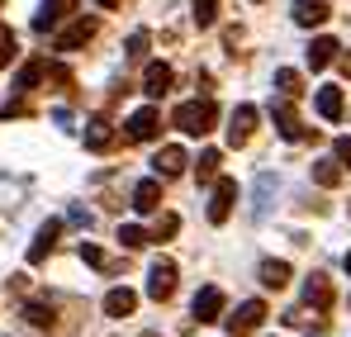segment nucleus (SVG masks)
Returning <instances> with one entry per match:
<instances>
[{
	"label": "nucleus",
	"mask_w": 351,
	"mask_h": 337,
	"mask_svg": "<svg viewBox=\"0 0 351 337\" xmlns=\"http://www.w3.org/2000/svg\"><path fill=\"white\" fill-rule=\"evenodd\" d=\"M147 43H152V38H147V29H133V34H128V48H123L128 62H143V57H147Z\"/></svg>",
	"instance_id": "c756f323"
},
{
	"label": "nucleus",
	"mask_w": 351,
	"mask_h": 337,
	"mask_svg": "<svg viewBox=\"0 0 351 337\" xmlns=\"http://www.w3.org/2000/svg\"><path fill=\"white\" fill-rule=\"evenodd\" d=\"M276 190H280V181H276L271 171H261V176H256V185H252V219H256V224L271 214V200H276Z\"/></svg>",
	"instance_id": "0eeeda50"
},
{
	"label": "nucleus",
	"mask_w": 351,
	"mask_h": 337,
	"mask_svg": "<svg viewBox=\"0 0 351 337\" xmlns=\"http://www.w3.org/2000/svg\"><path fill=\"white\" fill-rule=\"evenodd\" d=\"M90 38H95V19H71L58 34V53H76V48H86Z\"/></svg>",
	"instance_id": "1a4fd4ad"
},
{
	"label": "nucleus",
	"mask_w": 351,
	"mask_h": 337,
	"mask_svg": "<svg viewBox=\"0 0 351 337\" xmlns=\"http://www.w3.org/2000/svg\"><path fill=\"white\" fill-rule=\"evenodd\" d=\"M10 62H14V34L0 24V67H10Z\"/></svg>",
	"instance_id": "473e14b6"
},
{
	"label": "nucleus",
	"mask_w": 351,
	"mask_h": 337,
	"mask_svg": "<svg viewBox=\"0 0 351 337\" xmlns=\"http://www.w3.org/2000/svg\"><path fill=\"white\" fill-rule=\"evenodd\" d=\"M276 91H280L285 100H294V95L304 91V81H299V71H290V67H280V71H276Z\"/></svg>",
	"instance_id": "cd10ccee"
},
{
	"label": "nucleus",
	"mask_w": 351,
	"mask_h": 337,
	"mask_svg": "<svg viewBox=\"0 0 351 337\" xmlns=\"http://www.w3.org/2000/svg\"><path fill=\"white\" fill-rule=\"evenodd\" d=\"M219 162H223V157H219L214 148H209V152H199V162H195V176H199V185H209V181L219 176Z\"/></svg>",
	"instance_id": "bb28decb"
},
{
	"label": "nucleus",
	"mask_w": 351,
	"mask_h": 337,
	"mask_svg": "<svg viewBox=\"0 0 351 337\" xmlns=\"http://www.w3.org/2000/svg\"><path fill=\"white\" fill-rule=\"evenodd\" d=\"M43 76H48V62H43V57H34V62H24V67H19V76H14V91H19V95H29V91H34Z\"/></svg>",
	"instance_id": "aec40b11"
},
{
	"label": "nucleus",
	"mask_w": 351,
	"mask_h": 337,
	"mask_svg": "<svg viewBox=\"0 0 351 337\" xmlns=\"http://www.w3.org/2000/svg\"><path fill=\"white\" fill-rule=\"evenodd\" d=\"M152 337H157V333H152Z\"/></svg>",
	"instance_id": "ea45409f"
},
{
	"label": "nucleus",
	"mask_w": 351,
	"mask_h": 337,
	"mask_svg": "<svg viewBox=\"0 0 351 337\" xmlns=\"http://www.w3.org/2000/svg\"><path fill=\"white\" fill-rule=\"evenodd\" d=\"M66 224H71V228H90V224H95V214H90L86 205H71V209H66Z\"/></svg>",
	"instance_id": "2f4dec72"
},
{
	"label": "nucleus",
	"mask_w": 351,
	"mask_h": 337,
	"mask_svg": "<svg viewBox=\"0 0 351 337\" xmlns=\"http://www.w3.org/2000/svg\"><path fill=\"white\" fill-rule=\"evenodd\" d=\"M261 285L266 290H285L290 285V266L285 262H261Z\"/></svg>",
	"instance_id": "393cba45"
},
{
	"label": "nucleus",
	"mask_w": 351,
	"mask_h": 337,
	"mask_svg": "<svg viewBox=\"0 0 351 337\" xmlns=\"http://www.w3.org/2000/svg\"><path fill=\"white\" fill-rule=\"evenodd\" d=\"M342 162H337V157H323V162H313V181H318V185H323V190H332V185H337V181H342Z\"/></svg>",
	"instance_id": "b1692460"
},
{
	"label": "nucleus",
	"mask_w": 351,
	"mask_h": 337,
	"mask_svg": "<svg viewBox=\"0 0 351 337\" xmlns=\"http://www.w3.org/2000/svg\"><path fill=\"white\" fill-rule=\"evenodd\" d=\"M252 133H256V110H252V105H237L233 119H228V143H233V148H242Z\"/></svg>",
	"instance_id": "f8f14e48"
},
{
	"label": "nucleus",
	"mask_w": 351,
	"mask_h": 337,
	"mask_svg": "<svg viewBox=\"0 0 351 337\" xmlns=\"http://www.w3.org/2000/svg\"><path fill=\"white\" fill-rule=\"evenodd\" d=\"M190 309H195L199 323H219V318H223V290H219V285H204V290L195 294Z\"/></svg>",
	"instance_id": "6e6552de"
},
{
	"label": "nucleus",
	"mask_w": 351,
	"mask_h": 337,
	"mask_svg": "<svg viewBox=\"0 0 351 337\" xmlns=\"http://www.w3.org/2000/svg\"><path fill=\"white\" fill-rule=\"evenodd\" d=\"M337 48H342L337 38H313V43H308V67L323 71L328 62H337Z\"/></svg>",
	"instance_id": "412c9836"
},
{
	"label": "nucleus",
	"mask_w": 351,
	"mask_h": 337,
	"mask_svg": "<svg viewBox=\"0 0 351 337\" xmlns=\"http://www.w3.org/2000/svg\"><path fill=\"white\" fill-rule=\"evenodd\" d=\"M114 143H119V133L110 128V124H105V119H95V124H86V148H90V152H110Z\"/></svg>",
	"instance_id": "6ab92c4d"
},
{
	"label": "nucleus",
	"mask_w": 351,
	"mask_h": 337,
	"mask_svg": "<svg viewBox=\"0 0 351 337\" xmlns=\"http://www.w3.org/2000/svg\"><path fill=\"white\" fill-rule=\"evenodd\" d=\"M171 81H176V71L167 67V62H147V76H143V91H147L152 100H162V95L171 91Z\"/></svg>",
	"instance_id": "4468645a"
},
{
	"label": "nucleus",
	"mask_w": 351,
	"mask_h": 337,
	"mask_svg": "<svg viewBox=\"0 0 351 337\" xmlns=\"http://www.w3.org/2000/svg\"><path fill=\"white\" fill-rule=\"evenodd\" d=\"M157 133H162V114L152 110V105H147V110H138V114H128V128H123V138H128V143H152Z\"/></svg>",
	"instance_id": "7ed1b4c3"
},
{
	"label": "nucleus",
	"mask_w": 351,
	"mask_h": 337,
	"mask_svg": "<svg viewBox=\"0 0 351 337\" xmlns=\"http://www.w3.org/2000/svg\"><path fill=\"white\" fill-rule=\"evenodd\" d=\"M347 276H351V252H347Z\"/></svg>",
	"instance_id": "58836bf2"
},
{
	"label": "nucleus",
	"mask_w": 351,
	"mask_h": 337,
	"mask_svg": "<svg viewBox=\"0 0 351 337\" xmlns=\"http://www.w3.org/2000/svg\"><path fill=\"white\" fill-rule=\"evenodd\" d=\"M176 228H180V219H176V214H162V219H157V228H152V242H171Z\"/></svg>",
	"instance_id": "7c9ffc66"
},
{
	"label": "nucleus",
	"mask_w": 351,
	"mask_h": 337,
	"mask_svg": "<svg viewBox=\"0 0 351 337\" xmlns=\"http://www.w3.org/2000/svg\"><path fill=\"white\" fill-rule=\"evenodd\" d=\"M261 323H266V304L261 299H247L233 318H228V337H247V333H256Z\"/></svg>",
	"instance_id": "20e7f679"
},
{
	"label": "nucleus",
	"mask_w": 351,
	"mask_h": 337,
	"mask_svg": "<svg viewBox=\"0 0 351 337\" xmlns=\"http://www.w3.org/2000/svg\"><path fill=\"white\" fill-rule=\"evenodd\" d=\"M190 14H195L199 29H209V24L219 19V0H190Z\"/></svg>",
	"instance_id": "c85d7f7f"
},
{
	"label": "nucleus",
	"mask_w": 351,
	"mask_h": 337,
	"mask_svg": "<svg viewBox=\"0 0 351 337\" xmlns=\"http://www.w3.org/2000/svg\"><path fill=\"white\" fill-rule=\"evenodd\" d=\"M304 304H313L318 314H323V309H332V285H328V276H318V271H313V276L304 281Z\"/></svg>",
	"instance_id": "dca6fc26"
},
{
	"label": "nucleus",
	"mask_w": 351,
	"mask_h": 337,
	"mask_svg": "<svg viewBox=\"0 0 351 337\" xmlns=\"http://www.w3.org/2000/svg\"><path fill=\"white\" fill-rule=\"evenodd\" d=\"M332 157H337L342 167H351V138H337V143H332Z\"/></svg>",
	"instance_id": "f704fd0d"
},
{
	"label": "nucleus",
	"mask_w": 351,
	"mask_h": 337,
	"mask_svg": "<svg viewBox=\"0 0 351 337\" xmlns=\"http://www.w3.org/2000/svg\"><path fill=\"white\" fill-rule=\"evenodd\" d=\"M71 10H76V0H43V5H38V14H34V29H38V34L58 29L62 19H71Z\"/></svg>",
	"instance_id": "9d476101"
},
{
	"label": "nucleus",
	"mask_w": 351,
	"mask_h": 337,
	"mask_svg": "<svg viewBox=\"0 0 351 337\" xmlns=\"http://www.w3.org/2000/svg\"><path fill=\"white\" fill-rule=\"evenodd\" d=\"M147 294L162 304V299H171L176 294V262H152V271H147Z\"/></svg>",
	"instance_id": "39448f33"
},
{
	"label": "nucleus",
	"mask_w": 351,
	"mask_h": 337,
	"mask_svg": "<svg viewBox=\"0 0 351 337\" xmlns=\"http://www.w3.org/2000/svg\"><path fill=\"white\" fill-rule=\"evenodd\" d=\"M318 114H323L328 124L342 119V91H337V86H323V91H318Z\"/></svg>",
	"instance_id": "4be33fe9"
},
{
	"label": "nucleus",
	"mask_w": 351,
	"mask_h": 337,
	"mask_svg": "<svg viewBox=\"0 0 351 337\" xmlns=\"http://www.w3.org/2000/svg\"><path fill=\"white\" fill-rule=\"evenodd\" d=\"M271 119H276V133H280L285 143H304V138H308L304 119L290 110V100H285V95H280V100H271Z\"/></svg>",
	"instance_id": "f03ea898"
},
{
	"label": "nucleus",
	"mask_w": 351,
	"mask_h": 337,
	"mask_svg": "<svg viewBox=\"0 0 351 337\" xmlns=\"http://www.w3.org/2000/svg\"><path fill=\"white\" fill-rule=\"evenodd\" d=\"M214 119H219L214 100H185V105H176V114H171V124L180 133H190V138H204V133L214 128Z\"/></svg>",
	"instance_id": "f257e3e1"
},
{
	"label": "nucleus",
	"mask_w": 351,
	"mask_h": 337,
	"mask_svg": "<svg viewBox=\"0 0 351 337\" xmlns=\"http://www.w3.org/2000/svg\"><path fill=\"white\" fill-rule=\"evenodd\" d=\"M157 205H162V176L138 181V185H133V209H138V214H157Z\"/></svg>",
	"instance_id": "ddd939ff"
},
{
	"label": "nucleus",
	"mask_w": 351,
	"mask_h": 337,
	"mask_svg": "<svg viewBox=\"0 0 351 337\" xmlns=\"http://www.w3.org/2000/svg\"><path fill=\"white\" fill-rule=\"evenodd\" d=\"M81 262H86V266H110V262H105V252H100L95 242H81Z\"/></svg>",
	"instance_id": "72a5a7b5"
},
{
	"label": "nucleus",
	"mask_w": 351,
	"mask_h": 337,
	"mask_svg": "<svg viewBox=\"0 0 351 337\" xmlns=\"http://www.w3.org/2000/svg\"><path fill=\"white\" fill-rule=\"evenodd\" d=\"M100 5H105V10H114V5H119V0H100Z\"/></svg>",
	"instance_id": "4c0bfd02"
},
{
	"label": "nucleus",
	"mask_w": 351,
	"mask_h": 337,
	"mask_svg": "<svg viewBox=\"0 0 351 337\" xmlns=\"http://www.w3.org/2000/svg\"><path fill=\"white\" fill-rule=\"evenodd\" d=\"M58 237H62V219H48V224L34 233V242H29V262L38 266V262H43V257L58 247Z\"/></svg>",
	"instance_id": "9b49d317"
},
{
	"label": "nucleus",
	"mask_w": 351,
	"mask_h": 337,
	"mask_svg": "<svg viewBox=\"0 0 351 337\" xmlns=\"http://www.w3.org/2000/svg\"><path fill=\"white\" fill-rule=\"evenodd\" d=\"M133 309H138V294H133L128 285H114V290L105 294V314H110V318H128Z\"/></svg>",
	"instance_id": "f3484780"
},
{
	"label": "nucleus",
	"mask_w": 351,
	"mask_h": 337,
	"mask_svg": "<svg viewBox=\"0 0 351 337\" xmlns=\"http://www.w3.org/2000/svg\"><path fill=\"white\" fill-rule=\"evenodd\" d=\"M53 124H58L62 133H71V128H76V119H71V110H53Z\"/></svg>",
	"instance_id": "c9c22d12"
},
{
	"label": "nucleus",
	"mask_w": 351,
	"mask_h": 337,
	"mask_svg": "<svg viewBox=\"0 0 351 337\" xmlns=\"http://www.w3.org/2000/svg\"><path fill=\"white\" fill-rule=\"evenodd\" d=\"M24 323L53 333V328H58V314H53V304H24Z\"/></svg>",
	"instance_id": "5701e85b"
},
{
	"label": "nucleus",
	"mask_w": 351,
	"mask_h": 337,
	"mask_svg": "<svg viewBox=\"0 0 351 337\" xmlns=\"http://www.w3.org/2000/svg\"><path fill=\"white\" fill-rule=\"evenodd\" d=\"M185 162H190V157H185L180 148H162V152L152 157V171H157L162 181H171V176H180V171H185Z\"/></svg>",
	"instance_id": "a211bd4d"
},
{
	"label": "nucleus",
	"mask_w": 351,
	"mask_h": 337,
	"mask_svg": "<svg viewBox=\"0 0 351 337\" xmlns=\"http://www.w3.org/2000/svg\"><path fill=\"white\" fill-rule=\"evenodd\" d=\"M337 67H342V76H351V53H337Z\"/></svg>",
	"instance_id": "e433bc0d"
},
{
	"label": "nucleus",
	"mask_w": 351,
	"mask_h": 337,
	"mask_svg": "<svg viewBox=\"0 0 351 337\" xmlns=\"http://www.w3.org/2000/svg\"><path fill=\"white\" fill-rule=\"evenodd\" d=\"M147 242H152V233H147V228H138V224H123V228H119V247H128V252H133V247H147Z\"/></svg>",
	"instance_id": "a878e982"
},
{
	"label": "nucleus",
	"mask_w": 351,
	"mask_h": 337,
	"mask_svg": "<svg viewBox=\"0 0 351 337\" xmlns=\"http://www.w3.org/2000/svg\"><path fill=\"white\" fill-rule=\"evenodd\" d=\"M233 205H237V181H219L214 185V200H209V224H228V214H233Z\"/></svg>",
	"instance_id": "423d86ee"
},
{
	"label": "nucleus",
	"mask_w": 351,
	"mask_h": 337,
	"mask_svg": "<svg viewBox=\"0 0 351 337\" xmlns=\"http://www.w3.org/2000/svg\"><path fill=\"white\" fill-rule=\"evenodd\" d=\"M328 0H294V24H304V29H318V24H328Z\"/></svg>",
	"instance_id": "2eb2a0df"
}]
</instances>
